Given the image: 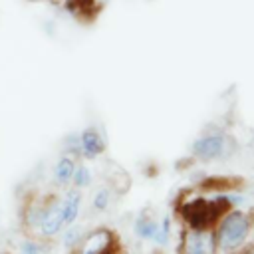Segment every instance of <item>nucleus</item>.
<instances>
[{
  "instance_id": "nucleus-1",
  "label": "nucleus",
  "mask_w": 254,
  "mask_h": 254,
  "mask_svg": "<svg viewBox=\"0 0 254 254\" xmlns=\"http://www.w3.org/2000/svg\"><path fill=\"white\" fill-rule=\"evenodd\" d=\"M252 230H254V214L250 210L232 208L224 212L214 224L218 254H238L244 246H248Z\"/></svg>"
},
{
  "instance_id": "nucleus-2",
  "label": "nucleus",
  "mask_w": 254,
  "mask_h": 254,
  "mask_svg": "<svg viewBox=\"0 0 254 254\" xmlns=\"http://www.w3.org/2000/svg\"><path fill=\"white\" fill-rule=\"evenodd\" d=\"M175 210H177L183 226H189V228H214L218 218L224 214L222 208L206 192L181 194L175 204Z\"/></svg>"
},
{
  "instance_id": "nucleus-3",
  "label": "nucleus",
  "mask_w": 254,
  "mask_h": 254,
  "mask_svg": "<svg viewBox=\"0 0 254 254\" xmlns=\"http://www.w3.org/2000/svg\"><path fill=\"white\" fill-rule=\"evenodd\" d=\"M189 151H190L192 161L218 163V161L230 159L238 151V143L230 133L222 129H212V131H204L198 137H194Z\"/></svg>"
},
{
  "instance_id": "nucleus-4",
  "label": "nucleus",
  "mask_w": 254,
  "mask_h": 254,
  "mask_svg": "<svg viewBox=\"0 0 254 254\" xmlns=\"http://www.w3.org/2000/svg\"><path fill=\"white\" fill-rule=\"evenodd\" d=\"M179 254H218V244L214 228H181L179 236Z\"/></svg>"
},
{
  "instance_id": "nucleus-5",
  "label": "nucleus",
  "mask_w": 254,
  "mask_h": 254,
  "mask_svg": "<svg viewBox=\"0 0 254 254\" xmlns=\"http://www.w3.org/2000/svg\"><path fill=\"white\" fill-rule=\"evenodd\" d=\"M71 254H121L117 236L107 226H97L85 232L81 244L71 250Z\"/></svg>"
},
{
  "instance_id": "nucleus-6",
  "label": "nucleus",
  "mask_w": 254,
  "mask_h": 254,
  "mask_svg": "<svg viewBox=\"0 0 254 254\" xmlns=\"http://www.w3.org/2000/svg\"><path fill=\"white\" fill-rule=\"evenodd\" d=\"M65 222L62 216V208H60V196L56 194H48L46 202H44V212H42V220L38 226V236L42 240H52L56 236H60V232L64 230Z\"/></svg>"
},
{
  "instance_id": "nucleus-7",
  "label": "nucleus",
  "mask_w": 254,
  "mask_h": 254,
  "mask_svg": "<svg viewBox=\"0 0 254 254\" xmlns=\"http://www.w3.org/2000/svg\"><path fill=\"white\" fill-rule=\"evenodd\" d=\"M105 153V139L95 127H85L79 131V159L95 161Z\"/></svg>"
},
{
  "instance_id": "nucleus-8",
  "label": "nucleus",
  "mask_w": 254,
  "mask_h": 254,
  "mask_svg": "<svg viewBox=\"0 0 254 254\" xmlns=\"http://www.w3.org/2000/svg\"><path fill=\"white\" fill-rule=\"evenodd\" d=\"M81 204H83V192L69 187L65 189V192L60 196V208H62V216L65 226L77 222L79 214H81Z\"/></svg>"
},
{
  "instance_id": "nucleus-9",
  "label": "nucleus",
  "mask_w": 254,
  "mask_h": 254,
  "mask_svg": "<svg viewBox=\"0 0 254 254\" xmlns=\"http://www.w3.org/2000/svg\"><path fill=\"white\" fill-rule=\"evenodd\" d=\"M75 167H77V159H73L69 155H62L54 167V185L67 189L71 185V177H73Z\"/></svg>"
},
{
  "instance_id": "nucleus-10",
  "label": "nucleus",
  "mask_w": 254,
  "mask_h": 254,
  "mask_svg": "<svg viewBox=\"0 0 254 254\" xmlns=\"http://www.w3.org/2000/svg\"><path fill=\"white\" fill-rule=\"evenodd\" d=\"M157 230H159V220H155L151 214L147 212H141L135 222H133V232L139 240H145V242H153L155 236H157Z\"/></svg>"
},
{
  "instance_id": "nucleus-11",
  "label": "nucleus",
  "mask_w": 254,
  "mask_h": 254,
  "mask_svg": "<svg viewBox=\"0 0 254 254\" xmlns=\"http://www.w3.org/2000/svg\"><path fill=\"white\" fill-rule=\"evenodd\" d=\"M85 232H87V230H85L79 222H73V224L64 226V230L60 232L62 246H64V248H67V250H75V248L81 244V240H83Z\"/></svg>"
},
{
  "instance_id": "nucleus-12",
  "label": "nucleus",
  "mask_w": 254,
  "mask_h": 254,
  "mask_svg": "<svg viewBox=\"0 0 254 254\" xmlns=\"http://www.w3.org/2000/svg\"><path fill=\"white\" fill-rule=\"evenodd\" d=\"M111 202H113V189L107 185L95 189V192L91 194V208L95 212H107Z\"/></svg>"
},
{
  "instance_id": "nucleus-13",
  "label": "nucleus",
  "mask_w": 254,
  "mask_h": 254,
  "mask_svg": "<svg viewBox=\"0 0 254 254\" xmlns=\"http://www.w3.org/2000/svg\"><path fill=\"white\" fill-rule=\"evenodd\" d=\"M91 183H93V173H91V169H89L87 165H83V163H77L69 187H73V189H77V190H83V189L91 187Z\"/></svg>"
},
{
  "instance_id": "nucleus-14",
  "label": "nucleus",
  "mask_w": 254,
  "mask_h": 254,
  "mask_svg": "<svg viewBox=\"0 0 254 254\" xmlns=\"http://www.w3.org/2000/svg\"><path fill=\"white\" fill-rule=\"evenodd\" d=\"M153 242L159 246H167L171 242V218L169 216H163L159 220V230H157V236Z\"/></svg>"
},
{
  "instance_id": "nucleus-15",
  "label": "nucleus",
  "mask_w": 254,
  "mask_h": 254,
  "mask_svg": "<svg viewBox=\"0 0 254 254\" xmlns=\"http://www.w3.org/2000/svg\"><path fill=\"white\" fill-rule=\"evenodd\" d=\"M64 155L79 159V133H71L64 141Z\"/></svg>"
},
{
  "instance_id": "nucleus-16",
  "label": "nucleus",
  "mask_w": 254,
  "mask_h": 254,
  "mask_svg": "<svg viewBox=\"0 0 254 254\" xmlns=\"http://www.w3.org/2000/svg\"><path fill=\"white\" fill-rule=\"evenodd\" d=\"M20 254H44V244L36 238H24L20 242Z\"/></svg>"
},
{
  "instance_id": "nucleus-17",
  "label": "nucleus",
  "mask_w": 254,
  "mask_h": 254,
  "mask_svg": "<svg viewBox=\"0 0 254 254\" xmlns=\"http://www.w3.org/2000/svg\"><path fill=\"white\" fill-rule=\"evenodd\" d=\"M238 254H254V244H248V246H244Z\"/></svg>"
}]
</instances>
